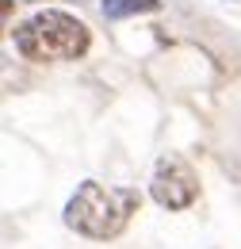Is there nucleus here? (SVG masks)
<instances>
[{"label": "nucleus", "instance_id": "nucleus-1", "mask_svg": "<svg viewBox=\"0 0 241 249\" xmlns=\"http://www.w3.org/2000/svg\"><path fill=\"white\" fill-rule=\"evenodd\" d=\"M138 203L142 196L134 188H103L100 180H85L65 203V226L92 242H111L126 230Z\"/></svg>", "mask_w": 241, "mask_h": 249}, {"label": "nucleus", "instance_id": "nucleus-2", "mask_svg": "<svg viewBox=\"0 0 241 249\" xmlns=\"http://www.w3.org/2000/svg\"><path fill=\"white\" fill-rule=\"evenodd\" d=\"M16 50L31 62H77L88 50V27L69 12H38L12 31Z\"/></svg>", "mask_w": 241, "mask_h": 249}, {"label": "nucleus", "instance_id": "nucleus-4", "mask_svg": "<svg viewBox=\"0 0 241 249\" xmlns=\"http://www.w3.org/2000/svg\"><path fill=\"white\" fill-rule=\"evenodd\" d=\"M161 0H100V12L107 19H126V16H146V12H157Z\"/></svg>", "mask_w": 241, "mask_h": 249}, {"label": "nucleus", "instance_id": "nucleus-3", "mask_svg": "<svg viewBox=\"0 0 241 249\" xmlns=\"http://www.w3.org/2000/svg\"><path fill=\"white\" fill-rule=\"evenodd\" d=\"M150 196L161 207H169V211H184V207H191L195 196H199V177H195V169H191L184 157L169 154V157H161L157 169H153Z\"/></svg>", "mask_w": 241, "mask_h": 249}]
</instances>
